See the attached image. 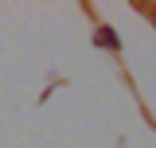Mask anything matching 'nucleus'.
Segmentation results:
<instances>
[{
	"mask_svg": "<svg viewBox=\"0 0 156 148\" xmlns=\"http://www.w3.org/2000/svg\"><path fill=\"white\" fill-rule=\"evenodd\" d=\"M98 43L101 47H109V51H117L121 43H117V35H113V27H98Z\"/></svg>",
	"mask_w": 156,
	"mask_h": 148,
	"instance_id": "nucleus-1",
	"label": "nucleus"
}]
</instances>
